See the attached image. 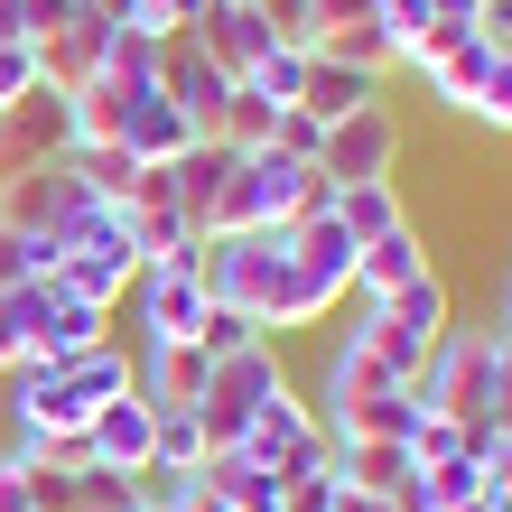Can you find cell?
<instances>
[{"instance_id": "cell-24", "label": "cell", "mask_w": 512, "mask_h": 512, "mask_svg": "<svg viewBox=\"0 0 512 512\" xmlns=\"http://www.w3.org/2000/svg\"><path fill=\"white\" fill-rule=\"evenodd\" d=\"M289 252H298V261H308L326 289L345 298V289H354V252H364V243H354V233H345L336 215H308V224H289Z\"/></svg>"}, {"instance_id": "cell-46", "label": "cell", "mask_w": 512, "mask_h": 512, "mask_svg": "<svg viewBox=\"0 0 512 512\" xmlns=\"http://www.w3.org/2000/svg\"><path fill=\"white\" fill-rule=\"evenodd\" d=\"M0 512H38V494H28V466L0 447Z\"/></svg>"}, {"instance_id": "cell-16", "label": "cell", "mask_w": 512, "mask_h": 512, "mask_svg": "<svg viewBox=\"0 0 512 512\" xmlns=\"http://www.w3.org/2000/svg\"><path fill=\"white\" fill-rule=\"evenodd\" d=\"M149 438H159V410H149L140 391H122V401H103V410H94V429H84V447H94V466H122V475H140V466H149Z\"/></svg>"}, {"instance_id": "cell-35", "label": "cell", "mask_w": 512, "mask_h": 512, "mask_svg": "<svg viewBox=\"0 0 512 512\" xmlns=\"http://www.w3.org/2000/svg\"><path fill=\"white\" fill-rule=\"evenodd\" d=\"M261 149H280V159L317 168V149H326V122H317V112H298V103H280V112H270V140H261Z\"/></svg>"}, {"instance_id": "cell-11", "label": "cell", "mask_w": 512, "mask_h": 512, "mask_svg": "<svg viewBox=\"0 0 512 512\" xmlns=\"http://www.w3.org/2000/svg\"><path fill=\"white\" fill-rule=\"evenodd\" d=\"M140 336L149 345H196V326L215 317V289H205V261H168V270H140Z\"/></svg>"}, {"instance_id": "cell-26", "label": "cell", "mask_w": 512, "mask_h": 512, "mask_svg": "<svg viewBox=\"0 0 512 512\" xmlns=\"http://www.w3.org/2000/svg\"><path fill=\"white\" fill-rule=\"evenodd\" d=\"M66 168H75L103 205H131V187H140V159H131L122 140H75V149H66Z\"/></svg>"}, {"instance_id": "cell-3", "label": "cell", "mask_w": 512, "mask_h": 512, "mask_svg": "<svg viewBox=\"0 0 512 512\" xmlns=\"http://www.w3.org/2000/svg\"><path fill=\"white\" fill-rule=\"evenodd\" d=\"M447 326H457V298H447L438 270H419V280H401L391 298H364V326H345V336L364 345L391 382H419L429 354L447 345Z\"/></svg>"}, {"instance_id": "cell-47", "label": "cell", "mask_w": 512, "mask_h": 512, "mask_svg": "<svg viewBox=\"0 0 512 512\" xmlns=\"http://www.w3.org/2000/svg\"><path fill=\"white\" fill-rule=\"evenodd\" d=\"M475 38H485V47H512V0H485V10H475Z\"/></svg>"}, {"instance_id": "cell-45", "label": "cell", "mask_w": 512, "mask_h": 512, "mask_svg": "<svg viewBox=\"0 0 512 512\" xmlns=\"http://www.w3.org/2000/svg\"><path fill=\"white\" fill-rule=\"evenodd\" d=\"M485 429L512 438V345H494V401H485Z\"/></svg>"}, {"instance_id": "cell-1", "label": "cell", "mask_w": 512, "mask_h": 512, "mask_svg": "<svg viewBox=\"0 0 512 512\" xmlns=\"http://www.w3.org/2000/svg\"><path fill=\"white\" fill-rule=\"evenodd\" d=\"M205 289H215V308L252 317L261 336H289V326H317V317L345 308V298L289 252V233H233V243H205Z\"/></svg>"}, {"instance_id": "cell-48", "label": "cell", "mask_w": 512, "mask_h": 512, "mask_svg": "<svg viewBox=\"0 0 512 512\" xmlns=\"http://www.w3.org/2000/svg\"><path fill=\"white\" fill-rule=\"evenodd\" d=\"M0 38H28V0H0Z\"/></svg>"}, {"instance_id": "cell-30", "label": "cell", "mask_w": 512, "mask_h": 512, "mask_svg": "<svg viewBox=\"0 0 512 512\" xmlns=\"http://www.w3.org/2000/svg\"><path fill=\"white\" fill-rule=\"evenodd\" d=\"M466 122H475V131H494V140H512V47H494V66H485V84H475Z\"/></svg>"}, {"instance_id": "cell-22", "label": "cell", "mask_w": 512, "mask_h": 512, "mask_svg": "<svg viewBox=\"0 0 512 512\" xmlns=\"http://www.w3.org/2000/svg\"><path fill=\"white\" fill-rule=\"evenodd\" d=\"M354 243H382L391 224H410V205H401V177H364V187H336V205H326Z\"/></svg>"}, {"instance_id": "cell-27", "label": "cell", "mask_w": 512, "mask_h": 512, "mask_svg": "<svg viewBox=\"0 0 512 512\" xmlns=\"http://www.w3.org/2000/svg\"><path fill=\"white\" fill-rule=\"evenodd\" d=\"M485 66H494V47H485V38H457L438 66H419V84H429L447 112H466V103H475V84H485Z\"/></svg>"}, {"instance_id": "cell-32", "label": "cell", "mask_w": 512, "mask_h": 512, "mask_svg": "<svg viewBox=\"0 0 512 512\" xmlns=\"http://www.w3.org/2000/svg\"><path fill=\"white\" fill-rule=\"evenodd\" d=\"M56 270V243H38V233H19L10 215H0V289H28Z\"/></svg>"}, {"instance_id": "cell-19", "label": "cell", "mask_w": 512, "mask_h": 512, "mask_svg": "<svg viewBox=\"0 0 512 512\" xmlns=\"http://www.w3.org/2000/svg\"><path fill=\"white\" fill-rule=\"evenodd\" d=\"M382 391H401V382H391V373L373 364V354H364V345L345 336L336 354H326V373H317V401H326L317 419H345V410H364V401H382Z\"/></svg>"}, {"instance_id": "cell-42", "label": "cell", "mask_w": 512, "mask_h": 512, "mask_svg": "<svg viewBox=\"0 0 512 512\" xmlns=\"http://www.w3.org/2000/svg\"><path fill=\"white\" fill-rule=\"evenodd\" d=\"M38 47H28V38H0V112H10V103H28V94H38Z\"/></svg>"}, {"instance_id": "cell-29", "label": "cell", "mask_w": 512, "mask_h": 512, "mask_svg": "<svg viewBox=\"0 0 512 512\" xmlns=\"http://www.w3.org/2000/svg\"><path fill=\"white\" fill-rule=\"evenodd\" d=\"M159 75H168V38H149V28H112L103 84H159Z\"/></svg>"}, {"instance_id": "cell-18", "label": "cell", "mask_w": 512, "mask_h": 512, "mask_svg": "<svg viewBox=\"0 0 512 512\" xmlns=\"http://www.w3.org/2000/svg\"><path fill=\"white\" fill-rule=\"evenodd\" d=\"M112 345V308H94V298L56 289L47 280V317H38V364H66V354H94Z\"/></svg>"}, {"instance_id": "cell-41", "label": "cell", "mask_w": 512, "mask_h": 512, "mask_svg": "<svg viewBox=\"0 0 512 512\" xmlns=\"http://www.w3.org/2000/svg\"><path fill=\"white\" fill-rule=\"evenodd\" d=\"M196 345H205V364H224V354H252V345H270V336H261L252 317H233V308H215V317L196 326Z\"/></svg>"}, {"instance_id": "cell-25", "label": "cell", "mask_w": 512, "mask_h": 512, "mask_svg": "<svg viewBox=\"0 0 512 512\" xmlns=\"http://www.w3.org/2000/svg\"><path fill=\"white\" fill-rule=\"evenodd\" d=\"M38 317H47V280L0 289V382H10L19 364H38Z\"/></svg>"}, {"instance_id": "cell-51", "label": "cell", "mask_w": 512, "mask_h": 512, "mask_svg": "<svg viewBox=\"0 0 512 512\" xmlns=\"http://www.w3.org/2000/svg\"><path fill=\"white\" fill-rule=\"evenodd\" d=\"M485 503H494V512H512V485H485Z\"/></svg>"}, {"instance_id": "cell-6", "label": "cell", "mask_w": 512, "mask_h": 512, "mask_svg": "<svg viewBox=\"0 0 512 512\" xmlns=\"http://www.w3.org/2000/svg\"><path fill=\"white\" fill-rule=\"evenodd\" d=\"M326 447H336V438H326V419L298 401V382H280V391L252 410V429H243V457L270 475V485L298 475V466H326Z\"/></svg>"}, {"instance_id": "cell-8", "label": "cell", "mask_w": 512, "mask_h": 512, "mask_svg": "<svg viewBox=\"0 0 512 512\" xmlns=\"http://www.w3.org/2000/svg\"><path fill=\"white\" fill-rule=\"evenodd\" d=\"M94 205H103V196L84 187L66 159H47V168H28L19 187H0V215H10L19 233H38V243H56V252H66V233L94 215Z\"/></svg>"}, {"instance_id": "cell-50", "label": "cell", "mask_w": 512, "mask_h": 512, "mask_svg": "<svg viewBox=\"0 0 512 512\" xmlns=\"http://www.w3.org/2000/svg\"><path fill=\"white\" fill-rule=\"evenodd\" d=\"M494 326H503V336H494V345H512V280H503V317H494Z\"/></svg>"}, {"instance_id": "cell-4", "label": "cell", "mask_w": 512, "mask_h": 512, "mask_svg": "<svg viewBox=\"0 0 512 512\" xmlns=\"http://www.w3.org/2000/svg\"><path fill=\"white\" fill-rule=\"evenodd\" d=\"M140 243H131V215L122 205H94L75 233H66V252H56L47 280L56 289H75V298H94V308H122V289H140Z\"/></svg>"}, {"instance_id": "cell-40", "label": "cell", "mask_w": 512, "mask_h": 512, "mask_svg": "<svg viewBox=\"0 0 512 512\" xmlns=\"http://www.w3.org/2000/svg\"><path fill=\"white\" fill-rule=\"evenodd\" d=\"M317 47L345 56V66H364V75H391V38H382V28H326Z\"/></svg>"}, {"instance_id": "cell-21", "label": "cell", "mask_w": 512, "mask_h": 512, "mask_svg": "<svg viewBox=\"0 0 512 512\" xmlns=\"http://www.w3.org/2000/svg\"><path fill=\"white\" fill-rule=\"evenodd\" d=\"M233 159H243V149H224V140H196L187 159H168V187H177V215H187L196 233H205V215H215V196H224V177H233Z\"/></svg>"}, {"instance_id": "cell-12", "label": "cell", "mask_w": 512, "mask_h": 512, "mask_svg": "<svg viewBox=\"0 0 512 512\" xmlns=\"http://www.w3.org/2000/svg\"><path fill=\"white\" fill-rule=\"evenodd\" d=\"M28 47H38V75L56 84V94H75V84H94V75H103L112 19H103V10H84V0H75V10H66V19H47V28H38Z\"/></svg>"}, {"instance_id": "cell-10", "label": "cell", "mask_w": 512, "mask_h": 512, "mask_svg": "<svg viewBox=\"0 0 512 512\" xmlns=\"http://www.w3.org/2000/svg\"><path fill=\"white\" fill-rule=\"evenodd\" d=\"M66 149H75V112H66V94H56V84H38L28 103L0 112V187H19L28 168L66 159Z\"/></svg>"}, {"instance_id": "cell-23", "label": "cell", "mask_w": 512, "mask_h": 512, "mask_svg": "<svg viewBox=\"0 0 512 512\" xmlns=\"http://www.w3.org/2000/svg\"><path fill=\"white\" fill-rule=\"evenodd\" d=\"M326 466H336L345 494H391L410 475V447H391V438H336V457H326Z\"/></svg>"}, {"instance_id": "cell-13", "label": "cell", "mask_w": 512, "mask_h": 512, "mask_svg": "<svg viewBox=\"0 0 512 512\" xmlns=\"http://www.w3.org/2000/svg\"><path fill=\"white\" fill-rule=\"evenodd\" d=\"M205 382H215L205 345H140V364H131V391H140L149 410H196Z\"/></svg>"}, {"instance_id": "cell-33", "label": "cell", "mask_w": 512, "mask_h": 512, "mask_svg": "<svg viewBox=\"0 0 512 512\" xmlns=\"http://www.w3.org/2000/svg\"><path fill=\"white\" fill-rule=\"evenodd\" d=\"M149 466H168V475H196V466H205L196 410H159V438H149Z\"/></svg>"}, {"instance_id": "cell-28", "label": "cell", "mask_w": 512, "mask_h": 512, "mask_svg": "<svg viewBox=\"0 0 512 512\" xmlns=\"http://www.w3.org/2000/svg\"><path fill=\"white\" fill-rule=\"evenodd\" d=\"M410 419H419V391H382V401L364 410H345V419H326V438H391V447H410Z\"/></svg>"}, {"instance_id": "cell-44", "label": "cell", "mask_w": 512, "mask_h": 512, "mask_svg": "<svg viewBox=\"0 0 512 512\" xmlns=\"http://www.w3.org/2000/svg\"><path fill=\"white\" fill-rule=\"evenodd\" d=\"M308 10H317V38H326V28H373L382 0H308Z\"/></svg>"}, {"instance_id": "cell-20", "label": "cell", "mask_w": 512, "mask_h": 512, "mask_svg": "<svg viewBox=\"0 0 512 512\" xmlns=\"http://www.w3.org/2000/svg\"><path fill=\"white\" fill-rule=\"evenodd\" d=\"M419 270H438V261H429V243H419V224H391L382 243L354 252V289H364V298H391L401 280H419Z\"/></svg>"}, {"instance_id": "cell-39", "label": "cell", "mask_w": 512, "mask_h": 512, "mask_svg": "<svg viewBox=\"0 0 512 512\" xmlns=\"http://www.w3.org/2000/svg\"><path fill=\"white\" fill-rule=\"evenodd\" d=\"M429 19H438V0H382V38H391V66H410V47L429 38Z\"/></svg>"}, {"instance_id": "cell-7", "label": "cell", "mask_w": 512, "mask_h": 512, "mask_svg": "<svg viewBox=\"0 0 512 512\" xmlns=\"http://www.w3.org/2000/svg\"><path fill=\"white\" fill-rule=\"evenodd\" d=\"M419 391V410H447V419H485V401H494V336H475V326H447V345L429 354V373L410 382Z\"/></svg>"}, {"instance_id": "cell-34", "label": "cell", "mask_w": 512, "mask_h": 512, "mask_svg": "<svg viewBox=\"0 0 512 512\" xmlns=\"http://www.w3.org/2000/svg\"><path fill=\"white\" fill-rule=\"evenodd\" d=\"M298 75H308V47L270 38V47H261V66H252L243 84H252V94H270V103H298Z\"/></svg>"}, {"instance_id": "cell-37", "label": "cell", "mask_w": 512, "mask_h": 512, "mask_svg": "<svg viewBox=\"0 0 512 512\" xmlns=\"http://www.w3.org/2000/svg\"><path fill=\"white\" fill-rule=\"evenodd\" d=\"M336 457V447H326ZM345 503V485H336V466H298V475H280V512H336Z\"/></svg>"}, {"instance_id": "cell-2", "label": "cell", "mask_w": 512, "mask_h": 512, "mask_svg": "<svg viewBox=\"0 0 512 512\" xmlns=\"http://www.w3.org/2000/svg\"><path fill=\"white\" fill-rule=\"evenodd\" d=\"M131 391V354L122 345H94V354H66V364H19L10 373V419L19 429H94L103 401Z\"/></svg>"}, {"instance_id": "cell-38", "label": "cell", "mask_w": 512, "mask_h": 512, "mask_svg": "<svg viewBox=\"0 0 512 512\" xmlns=\"http://www.w3.org/2000/svg\"><path fill=\"white\" fill-rule=\"evenodd\" d=\"M66 512H140V494H131V475H122V466H84Z\"/></svg>"}, {"instance_id": "cell-52", "label": "cell", "mask_w": 512, "mask_h": 512, "mask_svg": "<svg viewBox=\"0 0 512 512\" xmlns=\"http://www.w3.org/2000/svg\"><path fill=\"white\" fill-rule=\"evenodd\" d=\"M457 512H494V503H485V494H475V503H457Z\"/></svg>"}, {"instance_id": "cell-31", "label": "cell", "mask_w": 512, "mask_h": 512, "mask_svg": "<svg viewBox=\"0 0 512 512\" xmlns=\"http://www.w3.org/2000/svg\"><path fill=\"white\" fill-rule=\"evenodd\" d=\"M466 438H475L466 419H447V410H419V419H410V466H447V457H475Z\"/></svg>"}, {"instance_id": "cell-36", "label": "cell", "mask_w": 512, "mask_h": 512, "mask_svg": "<svg viewBox=\"0 0 512 512\" xmlns=\"http://www.w3.org/2000/svg\"><path fill=\"white\" fill-rule=\"evenodd\" d=\"M270 112H280V103H270V94H252V84H233V103H224V149H261L270 140Z\"/></svg>"}, {"instance_id": "cell-9", "label": "cell", "mask_w": 512, "mask_h": 512, "mask_svg": "<svg viewBox=\"0 0 512 512\" xmlns=\"http://www.w3.org/2000/svg\"><path fill=\"white\" fill-rule=\"evenodd\" d=\"M391 168H401V112L391 103H364L345 122H326V149H317L326 187H364V177H391Z\"/></svg>"}, {"instance_id": "cell-14", "label": "cell", "mask_w": 512, "mask_h": 512, "mask_svg": "<svg viewBox=\"0 0 512 512\" xmlns=\"http://www.w3.org/2000/svg\"><path fill=\"white\" fill-rule=\"evenodd\" d=\"M159 84H168V103L187 112V131H196V140H215V131H224V103H233V75H224V66H205V56H196L187 38L168 47V75H159Z\"/></svg>"}, {"instance_id": "cell-43", "label": "cell", "mask_w": 512, "mask_h": 512, "mask_svg": "<svg viewBox=\"0 0 512 512\" xmlns=\"http://www.w3.org/2000/svg\"><path fill=\"white\" fill-rule=\"evenodd\" d=\"M252 10H261V28H270V38L317 47V10H308V0H252Z\"/></svg>"}, {"instance_id": "cell-17", "label": "cell", "mask_w": 512, "mask_h": 512, "mask_svg": "<svg viewBox=\"0 0 512 512\" xmlns=\"http://www.w3.org/2000/svg\"><path fill=\"white\" fill-rule=\"evenodd\" d=\"M364 103H382V75H364V66H345V56L308 47V75H298V112H317V122H345V112H364Z\"/></svg>"}, {"instance_id": "cell-15", "label": "cell", "mask_w": 512, "mask_h": 512, "mask_svg": "<svg viewBox=\"0 0 512 512\" xmlns=\"http://www.w3.org/2000/svg\"><path fill=\"white\" fill-rule=\"evenodd\" d=\"M187 47L205 56V66H224L233 84H243V75L261 66V47H270V28H261V10H252V0H215V10H205V28H196Z\"/></svg>"}, {"instance_id": "cell-5", "label": "cell", "mask_w": 512, "mask_h": 512, "mask_svg": "<svg viewBox=\"0 0 512 512\" xmlns=\"http://www.w3.org/2000/svg\"><path fill=\"white\" fill-rule=\"evenodd\" d=\"M280 382H289V373H280V354H270V345L224 354V364H215V382H205V401H196V438H205V457H215V447H243L252 410H261Z\"/></svg>"}, {"instance_id": "cell-49", "label": "cell", "mask_w": 512, "mask_h": 512, "mask_svg": "<svg viewBox=\"0 0 512 512\" xmlns=\"http://www.w3.org/2000/svg\"><path fill=\"white\" fill-rule=\"evenodd\" d=\"M224 512H280V494H252V503H224Z\"/></svg>"}]
</instances>
